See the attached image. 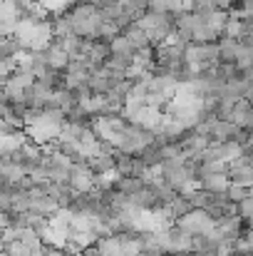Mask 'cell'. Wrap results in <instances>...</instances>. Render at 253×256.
I'll return each mask as SVG.
<instances>
[{
  "instance_id": "cell-1",
  "label": "cell",
  "mask_w": 253,
  "mask_h": 256,
  "mask_svg": "<svg viewBox=\"0 0 253 256\" xmlns=\"http://www.w3.org/2000/svg\"><path fill=\"white\" fill-rule=\"evenodd\" d=\"M47 10H62V8H67L70 5V0H40Z\"/></svg>"
}]
</instances>
